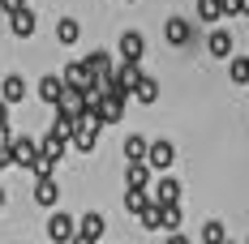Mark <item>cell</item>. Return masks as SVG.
I'll return each mask as SVG.
<instances>
[{
	"mask_svg": "<svg viewBox=\"0 0 249 244\" xmlns=\"http://www.w3.org/2000/svg\"><path fill=\"white\" fill-rule=\"evenodd\" d=\"M39 154H43V150H39V142L22 133V137H13V146H9V163H13V167H26V171H35Z\"/></svg>",
	"mask_w": 249,
	"mask_h": 244,
	"instance_id": "1",
	"label": "cell"
},
{
	"mask_svg": "<svg viewBox=\"0 0 249 244\" xmlns=\"http://www.w3.org/2000/svg\"><path fill=\"white\" fill-rule=\"evenodd\" d=\"M48 240H52V244H73V240H77V219H73V214H65V210H52V219H48Z\"/></svg>",
	"mask_w": 249,
	"mask_h": 244,
	"instance_id": "2",
	"label": "cell"
},
{
	"mask_svg": "<svg viewBox=\"0 0 249 244\" xmlns=\"http://www.w3.org/2000/svg\"><path fill=\"white\" fill-rule=\"evenodd\" d=\"M163 39H168V48H189L194 43V22L189 17H168L163 22Z\"/></svg>",
	"mask_w": 249,
	"mask_h": 244,
	"instance_id": "3",
	"label": "cell"
},
{
	"mask_svg": "<svg viewBox=\"0 0 249 244\" xmlns=\"http://www.w3.org/2000/svg\"><path fill=\"white\" fill-rule=\"evenodd\" d=\"M103 231H107V219H103L99 210H86V214L77 219V240L99 244V240H103Z\"/></svg>",
	"mask_w": 249,
	"mask_h": 244,
	"instance_id": "4",
	"label": "cell"
},
{
	"mask_svg": "<svg viewBox=\"0 0 249 244\" xmlns=\"http://www.w3.org/2000/svg\"><path fill=\"white\" fill-rule=\"evenodd\" d=\"M124 103H129V98L107 95V90H103V98L95 103V107H90V112L99 116V124H116V120H124Z\"/></svg>",
	"mask_w": 249,
	"mask_h": 244,
	"instance_id": "5",
	"label": "cell"
},
{
	"mask_svg": "<svg viewBox=\"0 0 249 244\" xmlns=\"http://www.w3.org/2000/svg\"><path fill=\"white\" fill-rule=\"evenodd\" d=\"M116 48H121V60H124V65H142V56H146V39H142V30H124Z\"/></svg>",
	"mask_w": 249,
	"mask_h": 244,
	"instance_id": "6",
	"label": "cell"
},
{
	"mask_svg": "<svg viewBox=\"0 0 249 244\" xmlns=\"http://www.w3.org/2000/svg\"><path fill=\"white\" fill-rule=\"evenodd\" d=\"M150 201L155 206H180V180H172L168 171L155 180V189H150Z\"/></svg>",
	"mask_w": 249,
	"mask_h": 244,
	"instance_id": "7",
	"label": "cell"
},
{
	"mask_svg": "<svg viewBox=\"0 0 249 244\" xmlns=\"http://www.w3.org/2000/svg\"><path fill=\"white\" fill-rule=\"evenodd\" d=\"M82 65L90 69V77H95V81H107V77L116 73V65H112V56H107L103 48H95L90 56H86V60H82Z\"/></svg>",
	"mask_w": 249,
	"mask_h": 244,
	"instance_id": "8",
	"label": "cell"
},
{
	"mask_svg": "<svg viewBox=\"0 0 249 244\" xmlns=\"http://www.w3.org/2000/svg\"><path fill=\"white\" fill-rule=\"evenodd\" d=\"M146 163H150V171H168L176 163V146H172V142H150Z\"/></svg>",
	"mask_w": 249,
	"mask_h": 244,
	"instance_id": "9",
	"label": "cell"
},
{
	"mask_svg": "<svg viewBox=\"0 0 249 244\" xmlns=\"http://www.w3.org/2000/svg\"><path fill=\"white\" fill-rule=\"evenodd\" d=\"M206 51H211L215 60H232V56H236V43H232V34H228V30H211Z\"/></svg>",
	"mask_w": 249,
	"mask_h": 244,
	"instance_id": "10",
	"label": "cell"
},
{
	"mask_svg": "<svg viewBox=\"0 0 249 244\" xmlns=\"http://www.w3.org/2000/svg\"><path fill=\"white\" fill-rule=\"evenodd\" d=\"M65 90H69V86H65V77H56V73L39 77V98H43L48 107H56V103L65 98Z\"/></svg>",
	"mask_w": 249,
	"mask_h": 244,
	"instance_id": "11",
	"label": "cell"
},
{
	"mask_svg": "<svg viewBox=\"0 0 249 244\" xmlns=\"http://www.w3.org/2000/svg\"><path fill=\"white\" fill-rule=\"evenodd\" d=\"M26 90H30V86H26V77H22V73H9L4 81H0V98H4L9 107H13V103H22Z\"/></svg>",
	"mask_w": 249,
	"mask_h": 244,
	"instance_id": "12",
	"label": "cell"
},
{
	"mask_svg": "<svg viewBox=\"0 0 249 244\" xmlns=\"http://www.w3.org/2000/svg\"><path fill=\"white\" fill-rule=\"evenodd\" d=\"M35 201H39L43 210H56V201H60V184H56V176L35 180Z\"/></svg>",
	"mask_w": 249,
	"mask_h": 244,
	"instance_id": "13",
	"label": "cell"
},
{
	"mask_svg": "<svg viewBox=\"0 0 249 244\" xmlns=\"http://www.w3.org/2000/svg\"><path fill=\"white\" fill-rule=\"evenodd\" d=\"M121 150H124V163H146V154H150V142L142 137V133H129Z\"/></svg>",
	"mask_w": 249,
	"mask_h": 244,
	"instance_id": "14",
	"label": "cell"
},
{
	"mask_svg": "<svg viewBox=\"0 0 249 244\" xmlns=\"http://www.w3.org/2000/svg\"><path fill=\"white\" fill-rule=\"evenodd\" d=\"M65 86H73V90H86V86H95V77H90V69L82 65V60H73V65H65Z\"/></svg>",
	"mask_w": 249,
	"mask_h": 244,
	"instance_id": "15",
	"label": "cell"
},
{
	"mask_svg": "<svg viewBox=\"0 0 249 244\" xmlns=\"http://www.w3.org/2000/svg\"><path fill=\"white\" fill-rule=\"evenodd\" d=\"M77 39H82V22H77V17H60V22H56V43H60V48H73Z\"/></svg>",
	"mask_w": 249,
	"mask_h": 244,
	"instance_id": "16",
	"label": "cell"
},
{
	"mask_svg": "<svg viewBox=\"0 0 249 244\" xmlns=\"http://www.w3.org/2000/svg\"><path fill=\"white\" fill-rule=\"evenodd\" d=\"M35 26H39V17H35L30 9H22V13H13V17H9V30H13V39H30V34H35Z\"/></svg>",
	"mask_w": 249,
	"mask_h": 244,
	"instance_id": "17",
	"label": "cell"
},
{
	"mask_svg": "<svg viewBox=\"0 0 249 244\" xmlns=\"http://www.w3.org/2000/svg\"><path fill=\"white\" fill-rule=\"evenodd\" d=\"M150 184V163H124V189H146Z\"/></svg>",
	"mask_w": 249,
	"mask_h": 244,
	"instance_id": "18",
	"label": "cell"
},
{
	"mask_svg": "<svg viewBox=\"0 0 249 244\" xmlns=\"http://www.w3.org/2000/svg\"><path fill=\"white\" fill-rule=\"evenodd\" d=\"M133 98H138V103H142V107H150V103H159V81H155V77H142V81H138V90H133Z\"/></svg>",
	"mask_w": 249,
	"mask_h": 244,
	"instance_id": "19",
	"label": "cell"
},
{
	"mask_svg": "<svg viewBox=\"0 0 249 244\" xmlns=\"http://www.w3.org/2000/svg\"><path fill=\"white\" fill-rule=\"evenodd\" d=\"M228 77H232V86H249V56H232L228 60Z\"/></svg>",
	"mask_w": 249,
	"mask_h": 244,
	"instance_id": "20",
	"label": "cell"
},
{
	"mask_svg": "<svg viewBox=\"0 0 249 244\" xmlns=\"http://www.w3.org/2000/svg\"><path fill=\"white\" fill-rule=\"evenodd\" d=\"M39 150H43L48 159H56V163H60V159H65V150H69V142H65V137H56V133L48 129V137L39 142Z\"/></svg>",
	"mask_w": 249,
	"mask_h": 244,
	"instance_id": "21",
	"label": "cell"
},
{
	"mask_svg": "<svg viewBox=\"0 0 249 244\" xmlns=\"http://www.w3.org/2000/svg\"><path fill=\"white\" fill-rule=\"evenodd\" d=\"M146 206H150V193H146V189H124V210H129V214H142Z\"/></svg>",
	"mask_w": 249,
	"mask_h": 244,
	"instance_id": "22",
	"label": "cell"
},
{
	"mask_svg": "<svg viewBox=\"0 0 249 244\" xmlns=\"http://www.w3.org/2000/svg\"><path fill=\"white\" fill-rule=\"evenodd\" d=\"M228 240V227L219 219H206L202 223V244H224Z\"/></svg>",
	"mask_w": 249,
	"mask_h": 244,
	"instance_id": "23",
	"label": "cell"
},
{
	"mask_svg": "<svg viewBox=\"0 0 249 244\" xmlns=\"http://www.w3.org/2000/svg\"><path fill=\"white\" fill-rule=\"evenodd\" d=\"M52 133H56V137H65V142H73L77 120H73V116H65V112H56V120H52Z\"/></svg>",
	"mask_w": 249,
	"mask_h": 244,
	"instance_id": "24",
	"label": "cell"
},
{
	"mask_svg": "<svg viewBox=\"0 0 249 244\" xmlns=\"http://www.w3.org/2000/svg\"><path fill=\"white\" fill-rule=\"evenodd\" d=\"M198 17L215 26L219 17H224V0H198Z\"/></svg>",
	"mask_w": 249,
	"mask_h": 244,
	"instance_id": "25",
	"label": "cell"
},
{
	"mask_svg": "<svg viewBox=\"0 0 249 244\" xmlns=\"http://www.w3.org/2000/svg\"><path fill=\"white\" fill-rule=\"evenodd\" d=\"M138 219H142V227H146V231H163V210H159L155 201H150V206L138 214Z\"/></svg>",
	"mask_w": 249,
	"mask_h": 244,
	"instance_id": "26",
	"label": "cell"
},
{
	"mask_svg": "<svg viewBox=\"0 0 249 244\" xmlns=\"http://www.w3.org/2000/svg\"><path fill=\"white\" fill-rule=\"evenodd\" d=\"M163 210V231L172 236V231H180V223H185V214H180V206H159Z\"/></svg>",
	"mask_w": 249,
	"mask_h": 244,
	"instance_id": "27",
	"label": "cell"
},
{
	"mask_svg": "<svg viewBox=\"0 0 249 244\" xmlns=\"http://www.w3.org/2000/svg\"><path fill=\"white\" fill-rule=\"evenodd\" d=\"M224 17H249V0H224Z\"/></svg>",
	"mask_w": 249,
	"mask_h": 244,
	"instance_id": "28",
	"label": "cell"
},
{
	"mask_svg": "<svg viewBox=\"0 0 249 244\" xmlns=\"http://www.w3.org/2000/svg\"><path fill=\"white\" fill-rule=\"evenodd\" d=\"M48 176H56V159L39 154V163H35V180H48Z\"/></svg>",
	"mask_w": 249,
	"mask_h": 244,
	"instance_id": "29",
	"label": "cell"
},
{
	"mask_svg": "<svg viewBox=\"0 0 249 244\" xmlns=\"http://www.w3.org/2000/svg\"><path fill=\"white\" fill-rule=\"evenodd\" d=\"M22 9H26V0H0V13H9V17L22 13Z\"/></svg>",
	"mask_w": 249,
	"mask_h": 244,
	"instance_id": "30",
	"label": "cell"
},
{
	"mask_svg": "<svg viewBox=\"0 0 249 244\" xmlns=\"http://www.w3.org/2000/svg\"><path fill=\"white\" fill-rule=\"evenodd\" d=\"M163 244H189V240H185L180 231H172V236H168V240H163Z\"/></svg>",
	"mask_w": 249,
	"mask_h": 244,
	"instance_id": "31",
	"label": "cell"
},
{
	"mask_svg": "<svg viewBox=\"0 0 249 244\" xmlns=\"http://www.w3.org/2000/svg\"><path fill=\"white\" fill-rule=\"evenodd\" d=\"M0 124H9V103L0 98Z\"/></svg>",
	"mask_w": 249,
	"mask_h": 244,
	"instance_id": "32",
	"label": "cell"
},
{
	"mask_svg": "<svg viewBox=\"0 0 249 244\" xmlns=\"http://www.w3.org/2000/svg\"><path fill=\"white\" fill-rule=\"evenodd\" d=\"M4 167H13V163H9V150H0V171Z\"/></svg>",
	"mask_w": 249,
	"mask_h": 244,
	"instance_id": "33",
	"label": "cell"
},
{
	"mask_svg": "<svg viewBox=\"0 0 249 244\" xmlns=\"http://www.w3.org/2000/svg\"><path fill=\"white\" fill-rule=\"evenodd\" d=\"M0 210H4V189H0Z\"/></svg>",
	"mask_w": 249,
	"mask_h": 244,
	"instance_id": "34",
	"label": "cell"
},
{
	"mask_svg": "<svg viewBox=\"0 0 249 244\" xmlns=\"http://www.w3.org/2000/svg\"><path fill=\"white\" fill-rule=\"evenodd\" d=\"M224 244H232V240H224Z\"/></svg>",
	"mask_w": 249,
	"mask_h": 244,
	"instance_id": "35",
	"label": "cell"
},
{
	"mask_svg": "<svg viewBox=\"0 0 249 244\" xmlns=\"http://www.w3.org/2000/svg\"><path fill=\"white\" fill-rule=\"evenodd\" d=\"M245 244H249V240H245Z\"/></svg>",
	"mask_w": 249,
	"mask_h": 244,
	"instance_id": "36",
	"label": "cell"
}]
</instances>
